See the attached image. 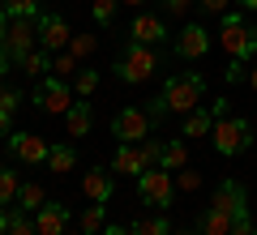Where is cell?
<instances>
[{
    "label": "cell",
    "instance_id": "6da1fadb",
    "mask_svg": "<svg viewBox=\"0 0 257 235\" xmlns=\"http://www.w3.org/2000/svg\"><path fill=\"white\" fill-rule=\"evenodd\" d=\"M202 99H206V77H202V73L184 69V73H176V77H167V86H163V103H167V111H176V116H189V111L202 107Z\"/></svg>",
    "mask_w": 257,
    "mask_h": 235
},
{
    "label": "cell",
    "instance_id": "7a4b0ae2",
    "mask_svg": "<svg viewBox=\"0 0 257 235\" xmlns=\"http://www.w3.org/2000/svg\"><path fill=\"white\" fill-rule=\"evenodd\" d=\"M155 73H159V52L146 47V43H128L124 56L116 60V77L124 86H146Z\"/></svg>",
    "mask_w": 257,
    "mask_h": 235
},
{
    "label": "cell",
    "instance_id": "3957f363",
    "mask_svg": "<svg viewBox=\"0 0 257 235\" xmlns=\"http://www.w3.org/2000/svg\"><path fill=\"white\" fill-rule=\"evenodd\" d=\"M219 47L231 56V60H253L257 56V35L248 30L244 13H223V26H219Z\"/></svg>",
    "mask_w": 257,
    "mask_h": 235
},
{
    "label": "cell",
    "instance_id": "277c9868",
    "mask_svg": "<svg viewBox=\"0 0 257 235\" xmlns=\"http://www.w3.org/2000/svg\"><path fill=\"white\" fill-rule=\"evenodd\" d=\"M210 141H214V154L236 158V154H244L248 145H253V124H248V120H240V116H223V120H214Z\"/></svg>",
    "mask_w": 257,
    "mask_h": 235
},
{
    "label": "cell",
    "instance_id": "5b68a950",
    "mask_svg": "<svg viewBox=\"0 0 257 235\" xmlns=\"http://www.w3.org/2000/svg\"><path fill=\"white\" fill-rule=\"evenodd\" d=\"M159 158H163V141H146V145H120V150L111 154V171H116V175H133V180H138L142 171L159 167Z\"/></svg>",
    "mask_w": 257,
    "mask_h": 235
},
{
    "label": "cell",
    "instance_id": "8992f818",
    "mask_svg": "<svg viewBox=\"0 0 257 235\" xmlns=\"http://www.w3.org/2000/svg\"><path fill=\"white\" fill-rule=\"evenodd\" d=\"M0 47L9 52L13 64H22V60L39 47V22H35V18H9V30H5Z\"/></svg>",
    "mask_w": 257,
    "mask_h": 235
},
{
    "label": "cell",
    "instance_id": "52a82bcc",
    "mask_svg": "<svg viewBox=\"0 0 257 235\" xmlns=\"http://www.w3.org/2000/svg\"><path fill=\"white\" fill-rule=\"evenodd\" d=\"M35 107L47 111V116H64V111L73 107V86L64 82V77H56V73L39 77V86H35Z\"/></svg>",
    "mask_w": 257,
    "mask_h": 235
},
{
    "label": "cell",
    "instance_id": "ba28073f",
    "mask_svg": "<svg viewBox=\"0 0 257 235\" xmlns=\"http://www.w3.org/2000/svg\"><path fill=\"white\" fill-rule=\"evenodd\" d=\"M150 128H155V120H150V111H142V107H120L116 116H111V137H116L120 145L146 141Z\"/></svg>",
    "mask_w": 257,
    "mask_h": 235
},
{
    "label": "cell",
    "instance_id": "9c48e42d",
    "mask_svg": "<svg viewBox=\"0 0 257 235\" xmlns=\"http://www.w3.org/2000/svg\"><path fill=\"white\" fill-rule=\"evenodd\" d=\"M138 197L146 201V205L167 209V205L176 201V180H172V171H167V167H150V171H142V175H138Z\"/></svg>",
    "mask_w": 257,
    "mask_h": 235
},
{
    "label": "cell",
    "instance_id": "30bf717a",
    "mask_svg": "<svg viewBox=\"0 0 257 235\" xmlns=\"http://www.w3.org/2000/svg\"><path fill=\"white\" fill-rule=\"evenodd\" d=\"M39 47L43 52H69V39H73V30H69V22L60 18V13H39Z\"/></svg>",
    "mask_w": 257,
    "mask_h": 235
},
{
    "label": "cell",
    "instance_id": "8fae6325",
    "mask_svg": "<svg viewBox=\"0 0 257 235\" xmlns=\"http://www.w3.org/2000/svg\"><path fill=\"white\" fill-rule=\"evenodd\" d=\"M9 150H13V158H18V163L39 167V163H47L52 145H47L39 133H9Z\"/></svg>",
    "mask_w": 257,
    "mask_h": 235
},
{
    "label": "cell",
    "instance_id": "7c38bea8",
    "mask_svg": "<svg viewBox=\"0 0 257 235\" xmlns=\"http://www.w3.org/2000/svg\"><path fill=\"white\" fill-rule=\"evenodd\" d=\"M206 52H210V30H206L202 22L180 26V35H176V56H180V60H202Z\"/></svg>",
    "mask_w": 257,
    "mask_h": 235
},
{
    "label": "cell",
    "instance_id": "4fadbf2b",
    "mask_svg": "<svg viewBox=\"0 0 257 235\" xmlns=\"http://www.w3.org/2000/svg\"><path fill=\"white\" fill-rule=\"evenodd\" d=\"M82 192L90 201H99V205H107L111 192H116V171H107V167H94V171L82 175Z\"/></svg>",
    "mask_w": 257,
    "mask_h": 235
},
{
    "label": "cell",
    "instance_id": "5bb4252c",
    "mask_svg": "<svg viewBox=\"0 0 257 235\" xmlns=\"http://www.w3.org/2000/svg\"><path fill=\"white\" fill-rule=\"evenodd\" d=\"M128 39H133V43L155 47V43H163V39H167V26H163V18H155V13H138L133 26H128Z\"/></svg>",
    "mask_w": 257,
    "mask_h": 235
},
{
    "label": "cell",
    "instance_id": "9a60e30c",
    "mask_svg": "<svg viewBox=\"0 0 257 235\" xmlns=\"http://www.w3.org/2000/svg\"><path fill=\"white\" fill-rule=\"evenodd\" d=\"M64 226H69V209H64V205L47 201V205L35 209V231L39 235H64Z\"/></svg>",
    "mask_w": 257,
    "mask_h": 235
},
{
    "label": "cell",
    "instance_id": "2e32d148",
    "mask_svg": "<svg viewBox=\"0 0 257 235\" xmlns=\"http://www.w3.org/2000/svg\"><path fill=\"white\" fill-rule=\"evenodd\" d=\"M210 205H219V209H227L231 218H240V214H248V201H244V188H240L236 180H223L219 188H214V201Z\"/></svg>",
    "mask_w": 257,
    "mask_h": 235
},
{
    "label": "cell",
    "instance_id": "e0dca14e",
    "mask_svg": "<svg viewBox=\"0 0 257 235\" xmlns=\"http://www.w3.org/2000/svg\"><path fill=\"white\" fill-rule=\"evenodd\" d=\"M210 128H214V111H210V107H197V111L184 116V128H180V133H184V137H210Z\"/></svg>",
    "mask_w": 257,
    "mask_h": 235
},
{
    "label": "cell",
    "instance_id": "ac0fdd59",
    "mask_svg": "<svg viewBox=\"0 0 257 235\" xmlns=\"http://www.w3.org/2000/svg\"><path fill=\"white\" fill-rule=\"evenodd\" d=\"M77 167V150L73 145H52V154H47V171H56V175H69Z\"/></svg>",
    "mask_w": 257,
    "mask_h": 235
},
{
    "label": "cell",
    "instance_id": "d6986e66",
    "mask_svg": "<svg viewBox=\"0 0 257 235\" xmlns=\"http://www.w3.org/2000/svg\"><path fill=\"white\" fill-rule=\"evenodd\" d=\"M231 222H236V218H231L227 209L210 205V209L202 214V235H231Z\"/></svg>",
    "mask_w": 257,
    "mask_h": 235
},
{
    "label": "cell",
    "instance_id": "ffe728a7",
    "mask_svg": "<svg viewBox=\"0 0 257 235\" xmlns=\"http://www.w3.org/2000/svg\"><path fill=\"white\" fill-rule=\"evenodd\" d=\"M64 128H69V137L90 133V103H73V107L64 111Z\"/></svg>",
    "mask_w": 257,
    "mask_h": 235
},
{
    "label": "cell",
    "instance_id": "44dd1931",
    "mask_svg": "<svg viewBox=\"0 0 257 235\" xmlns=\"http://www.w3.org/2000/svg\"><path fill=\"white\" fill-rule=\"evenodd\" d=\"M103 226H107V205L94 201L90 209H82V218H77V231L82 235H103Z\"/></svg>",
    "mask_w": 257,
    "mask_h": 235
},
{
    "label": "cell",
    "instance_id": "7402d4cb",
    "mask_svg": "<svg viewBox=\"0 0 257 235\" xmlns=\"http://www.w3.org/2000/svg\"><path fill=\"white\" fill-rule=\"evenodd\" d=\"M159 167H167V171H184V167H189V145H184V141H163V158H159Z\"/></svg>",
    "mask_w": 257,
    "mask_h": 235
},
{
    "label": "cell",
    "instance_id": "603a6c76",
    "mask_svg": "<svg viewBox=\"0 0 257 235\" xmlns=\"http://www.w3.org/2000/svg\"><path fill=\"white\" fill-rule=\"evenodd\" d=\"M128 235H172V222H167L163 214H155V218H138V222L128 226Z\"/></svg>",
    "mask_w": 257,
    "mask_h": 235
},
{
    "label": "cell",
    "instance_id": "cb8c5ba5",
    "mask_svg": "<svg viewBox=\"0 0 257 235\" xmlns=\"http://www.w3.org/2000/svg\"><path fill=\"white\" fill-rule=\"evenodd\" d=\"M47 69H52V52H43V47H35L22 60V73H30V77H47Z\"/></svg>",
    "mask_w": 257,
    "mask_h": 235
},
{
    "label": "cell",
    "instance_id": "d4e9b609",
    "mask_svg": "<svg viewBox=\"0 0 257 235\" xmlns=\"http://www.w3.org/2000/svg\"><path fill=\"white\" fill-rule=\"evenodd\" d=\"M18 192H22V180H18V171L0 167V205H13V201H18Z\"/></svg>",
    "mask_w": 257,
    "mask_h": 235
},
{
    "label": "cell",
    "instance_id": "484cf974",
    "mask_svg": "<svg viewBox=\"0 0 257 235\" xmlns=\"http://www.w3.org/2000/svg\"><path fill=\"white\" fill-rule=\"evenodd\" d=\"M18 205H22V209H30V214H35L39 205H47V192H43V184H22V192H18Z\"/></svg>",
    "mask_w": 257,
    "mask_h": 235
},
{
    "label": "cell",
    "instance_id": "4316f807",
    "mask_svg": "<svg viewBox=\"0 0 257 235\" xmlns=\"http://www.w3.org/2000/svg\"><path fill=\"white\" fill-rule=\"evenodd\" d=\"M9 235H39L35 231V218H30V209H9Z\"/></svg>",
    "mask_w": 257,
    "mask_h": 235
},
{
    "label": "cell",
    "instance_id": "83f0119b",
    "mask_svg": "<svg viewBox=\"0 0 257 235\" xmlns=\"http://www.w3.org/2000/svg\"><path fill=\"white\" fill-rule=\"evenodd\" d=\"M116 9H120V0H94L90 5L94 26H111V22H116Z\"/></svg>",
    "mask_w": 257,
    "mask_h": 235
},
{
    "label": "cell",
    "instance_id": "f1b7e54d",
    "mask_svg": "<svg viewBox=\"0 0 257 235\" xmlns=\"http://www.w3.org/2000/svg\"><path fill=\"white\" fill-rule=\"evenodd\" d=\"M94 47H99V35H73L69 39V56H77V60L94 56Z\"/></svg>",
    "mask_w": 257,
    "mask_h": 235
},
{
    "label": "cell",
    "instance_id": "f546056e",
    "mask_svg": "<svg viewBox=\"0 0 257 235\" xmlns=\"http://www.w3.org/2000/svg\"><path fill=\"white\" fill-rule=\"evenodd\" d=\"M73 86H77V99H90V94L99 90V73H94V69H77Z\"/></svg>",
    "mask_w": 257,
    "mask_h": 235
},
{
    "label": "cell",
    "instance_id": "4dcf8cb0",
    "mask_svg": "<svg viewBox=\"0 0 257 235\" xmlns=\"http://www.w3.org/2000/svg\"><path fill=\"white\" fill-rule=\"evenodd\" d=\"M9 18H39V0H5Z\"/></svg>",
    "mask_w": 257,
    "mask_h": 235
},
{
    "label": "cell",
    "instance_id": "1f68e13d",
    "mask_svg": "<svg viewBox=\"0 0 257 235\" xmlns=\"http://www.w3.org/2000/svg\"><path fill=\"white\" fill-rule=\"evenodd\" d=\"M52 69H56V77H77V56L60 52V56L52 60Z\"/></svg>",
    "mask_w": 257,
    "mask_h": 235
},
{
    "label": "cell",
    "instance_id": "d6a6232c",
    "mask_svg": "<svg viewBox=\"0 0 257 235\" xmlns=\"http://www.w3.org/2000/svg\"><path fill=\"white\" fill-rule=\"evenodd\" d=\"M193 5H197V0H163V13H172V18H184Z\"/></svg>",
    "mask_w": 257,
    "mask_h": 235
},
{
    "label": "cell",
    "instance_id": "836d02e7",
    "mask_svg": "<svg viewBox=\"0 0 257 235\" xmlns=\"http://www.w3.org/2000/svg\"><path fill=\"white\" fill-rule=\"evenodd\" d=\"M231 235H257V222H253L248 214H240L236 222H231Z\"/></svg>",
    "mask_w": 257,
    "mask_h": 235
},
{
    "label": "cell",
    "instance_id": "e575fe53",
    "mask_svg": "<svg viewBox=\"0 0 257 235\" xmlns=\"http://www.w3.org/2000/svg\"><path fill=\"white\" fill-rule=\"evenodd\" d=\"M202 188V175L197 171H180V192H197Z\"/></svg>",
    "mask_w": 257,
    "mask_h": 235
},
{
    "label": "cell",
    "instance_id": "d590c367",
    "mask_svg": "<svg viewBox=\"0 0 257 235\" xmlns=\"http://www.w3.org/2000/svg\"><path fill=\"white\" fill-rule=\"evenodd\" d=\"M18 103H22L18 90H0V111H18Z\"/></svg>",
    "mask_w": 257,
    "mask_h": 235
},
{
    "label": "cell",
    "instance_id": "8d00e7d4",
    "mask_svg": "<svg viewBox=\"0 0 257 235\" xmlns=\"http://www.w3.org/2000/svg\"><path fill=\"white\" fill-rule=\"evenodd\" d=\"M150 120H163V116H172V111H167V103H163V94H159V99H150Z\"/></svg>",
    "mask_w": 257,
    "mask_h": 235
},
{
    "label": "cell",
    "instance_id": "74e56055",
    "mask_svg": "<svg viewBox=\"0 0 257 235\" xmlns=\"http://www.w3.org/2000/svg\"><path fill=\"white\" fill-rule=\"evenodd\" d=\"M227 82H248V73H244V60H231V69H227Z\"/></svg>",
    "mask_w": 257,
    "mask_h": 235
},
{
    "label": "cell",
    "instance_id": "f35d334b",
    "mask_svg": "<svg viewBox=\"0 0 257 235\" xmlns=\"http://www.w3.org/2000/svg\"><path fill=\"white\" fill-rule=\"evenodd\" d=\"M197 5H202L206 13H227V5H231V0H197Z\"/></svg>",
    "mask_w": 257,
    "mask_h": 235
},
{
    "label": "cell",
    "instance_id": "ab89813d",
    "mask_svg": "<svg viewBox=\"0 0 257 235\" xmlns=\"http://www.w3.org/2000/svg\"><path fill=\"white\" fill-rule=\"evenodd\" d=\"M210 111H214V120H223V116H227V99H214Z\"/></svg>",
    "mask_w": 257,
    "mask_h": 235
},
{
    "label": "cell",
    "instance_id": "60d3db41",
    "mask_svg": "<svg viewBox=\"0 0 257 235\" xmlns=\"http://www.w3.org/2000/svg\"><path fill=\"white\" fill-rule=\"evenodd\" d=\"M9 124H13V111H0V137L9 133Z\"/></svg>",
    "mask_w": 257,
    "mask_h": 235
},
{
    "label": "cell",
    "instance_id": "b9f144b4",
    "mask_svg": "<svg viewBox=\"0 0 257 235\" xmlns=\"http://www.w3.org/2000/svg\"><path fill=\"white\" fill-rule=\"evenodd\" d=\"M13 69V60H9V52H5V47H0V77H5V73Z\"/></svg>",
    "mask_w": 257,
    "mask_h": 235
},
{
    "label": "cell",
    "instance_id": "7bdbcfd3",
    "mask_svg": "<svg viewBox=\"0 0 257 235\" xmlns=\"http://www.w3.org/2000/svg\"><path fill=\"white\" fill-rule=\"evenodd\" d=\"M5 30H9V9L0 5V39H5Z\"/></svg>",
    "mask_w": 257,
    "mask_h": 235
},
{
    "label": "cell",
    "instance_id": "ee69618b",
    "mask_svg": "<svg viewBox=\"0 0 257 235\" xmlns=\"http://www.w3.org/2000/svg\"><path fill=\"white\" fill-rule=\"evenodd\" d=\"M0 235H9V209L0 205Z\"/></svg>",
    "mask_w": 257,
    "mask_h": 235
},
{
    "label": "cell",
    "instance_id": "f6af8a7d",
    "mask_svg": "<svg viewBox=\"0 0 257 235\" xmlns=\"http://www.w3.org/2000/svg\"><path fill=\"white\" fill-rule=\"evenodd\" d=\"M103 235H128V226H103Z\"/></svg>",
    "mask_w": 257,
    "mask_h": 235
},
{
    "label": "cell",
    "instance_id": "bcb514c9",
    "mask_svg": "<svg viewBox=\"0 0 257 235\" xmlns=\"http://www.w3.org/2000/svg\"><path fill=\"white\" fill-rule=\"evenodd\" d=\"M248 90L257 94V64H253V69H248Z\"/></svg>",
    "mask_w": 257,
    "mask_h": 235
},
{
    "label": "cell",
    "instance_id": "7dc6e473",
    "mask_svg": "<svg viewBox=\"0 0 257 235\" xmlns=\"http://www.w3.org/2000/svg\"><path fill=\"white\" fill-rule=\"evenodd\" d=\"M236 5H240V9H244V13H248V9L257 13V0H236Z\"/></svg>",
    "mask_w": 257,
    "mask_h": 235
},
{
    "label": "cell",
    "instance_id": "c3c4849f",
    "mask_svg": "<svg viewBox=\"0 0 257 235\" xmlns=\"http://www.w3.org/2000/svg\"><path fill=\"white\" fill-rule=\"evenodd\" d=\"M120 5H128V9H142V5H146V0H120Z\"/></svg>",
    "mask_w": 257,
    "mask_h": 235
},
{
    "label": "cell",
    "instance_id": "681fc988",
    "mask_svg": "<svg viewBox=\"0 0 257 235\" xmlns=\"http://www.w3.org/2000/svg\"><path fill=\"white\" fill-rule=\"evenodd\" d=\"M184 235H202V231H184Z\"/></svg>",
    "mask_w": 257,
    "mask_h": 235
},
{
    "label": "cell",
    "instance_id": "f907efd6",
    "mask_svg": "<svg viewBox=\"0 0 257 235\" xmlns=\"http://www.w3.org/2000/svg\"><path fill=\"white\" fill-rule=\"evenodd\" d=\"M77 235H82V231H77Z\"/></svg>",
    "mask_w": 257,
    "mask_h": 235
}]
</instances>
